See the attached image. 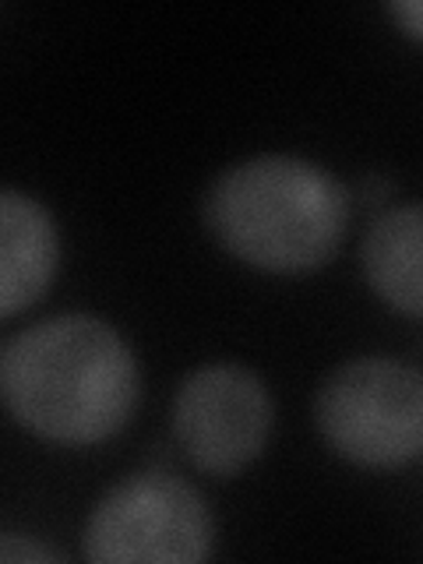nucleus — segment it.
<instances>
[{
  "label": "nucleus",
  "instance_id": "obj_1",
  "mask_svg": "<svg viewBox=\"0 0 423 564\" xmlns=\"http://www.w3.org/2000/svg\"><path fill=\"white\" fill-rule=\"evenodd\" d=\"M11 416L57 445H96L131 420L138 367L128 343L88 314H61L18 332L0 357Z\"/></svg>",
  "mask_w": 423,
  "mask_h": 564
},
{
  "label": "nucleus",
  "instance_id": "obj_2",
  "mask_svg": "<svg viewBox=\"0 0 423 564\" xmlns=\"http://www.w3.org/2000/svg\"><path fill=\"white\" fill-rule=\"evenodd\" d=\"M349 198L300 155H254L229 166L205 198V226L223 251L261 272H311L339 251Z\"/></svg>",
  "mask_w": 423,
  "mask_h": 564
},
{
  "label": "nucleus",
  "instance_id": "obj_3",
  "mask_svg": "<svg viewBox=\"0 0 423 564\" xmlns=\"http://www.w3.org/2000/svg\"><path fill=\"white\" fill-rule=\"evenodd\" d=\"M332 452L367 469H395L423 455V375L388 357L332 370L314 402Z\"/></svg>",
  "mask_w": 423,
  "mask_h": 564
},
{
  "label": "nucleus",
  "instance_id": "obj_4",
  "mask_svg": "<svg viewBox=\"0 0 423 564\" xmlns=\"http://www.w3.org/2000/svg\"><path fill=\"white\" fill-rule=\"evenodd\" d=\"M82 546L99 564H194L212 554V516L184 480L138 473L96 505Z\"/></svg>",
  "mask_w": 423,
  "mask_h": 564
},
{
  "label": "nucleus",
  "instance_id": "obj_5",
  "mask_svg": "<svg viewBox=\"0 0 423 564\" xmlns=\"http://www.w3.org/2000/svg\"><path fill=\"white\" fill-rule=\"evenodd\" d=\"M272 399L264 381L240 364L198 367L173 399V434L202 473L234 476L264 452Z\"/></svg>",
  "mask_w": 423,
  "mask_h": 564
},
{
  "label": "nucleus",
  "instance_id": "obj_6",
  "mask_svg": "<svg viewBox=\"0 0 423 564\" xmlns=\"http://www.w3.org/2000/svg\"><path fill=\"white\" fill-rule=\"evenodd\" d=\"M57 269V229L46 208L8 187L0 194V314L14 317L40 300Z\"/></svg>",
  "mask_w": 423,
  "mask_h": 564
},
{
  "label": "nucleus",
  "instance_id": "obj_7",
  "mask_svg": "<svg viewBox=\"0 0 423 564\" xmlns=\"http://www.w3.org/2000/svg\"><path fill=\"white\" fill-rule=\"evenodd\" d=\"M364 272L388 307L423 317V205L392 208L370 226Z\"/></svg>",
  "mask_w": 423,
  "mask_h": 564
},
{
  "label": "nucleus",
  "instance_id": "obj_8",
  "mask_svg": "<svg viewBox=\"0 0 423 564\" xmlns=\"http://www.w3.org/2000/svg\"><path fill=\"white\" fill-rule=\"evenodd\" d=\"M388 11H392V18L402 25L405 35H413V40L423 43V0H402V4H392Z\"/></svg>",
  "mask_w": 423,
  "mask_h": 564
},
{
  "label": "nucleus",
  "instance_id": "obj_9",
  "mask_svg": "<svg viewBox=\"0 0 423 564\" xmlns=\"http://www.w3.org/2000/svg\"><path fill=\"white\" fill-rule=\"evenodd\" d=\"M0 557H4V561H22V557H29V561H57L61 554H53V551H46V546H35V543L18 546V536L8 533L4 543H0Z\"/></svg>",
  "mask_w": 423,
  "mask_h": 564
}]
</instances>
